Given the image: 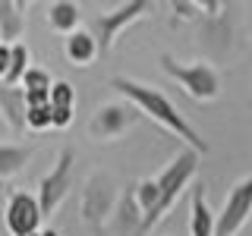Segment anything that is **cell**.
<instances>
[{"instance_id":"1","label":"cell","mask_w":252,"mask_h":236,"mask_svg":"<svg viewBox=\"0 0 252 236\" xmlns=\"http://www.w3.org/2000/svg\"><path fill=\"white\" fill-rule=\"evenodd\" d=\"M110 85H114L129 104H136L145 117H152L155 123H161L164 129L173 132L177 139H183L186 148H192L195 154H208L211 151V145L195 132L192 123L183 120V114L173 107V101L158 88V85H145V82H139V79H126V76H110Z\"/></svg>"},{"instance_id":"2","label":"cell","mask_w":252,"mask_h":236,"mask_svg":"<svg viewBox=\"0 0 252 236\" xmlns=\"http://www.w3.org/2000/svg\"><path fill=\"white\" fill-rule=\"evenodd\" d=\"M158 60H161V69H164V73H167L192 101L208 104V101H218L220 91H224L220 73L211 66L208 60H189V63H186V60H177L173 54H161Z\"/></svg>"},{"instance_id":"3","label":"cell","mask_w":252,"mask_h":236,"mask_svg":"<svg viewBox=\"0 0 252 236\" xmlns=\"http://www.w3.org/2000/svg\"><path fill=\"white\" fill-rule=\"evenodd\" d=\"M120 189H117L114 177L107 173H92L82 186V195H79V217L89 230L101 233L107 224H114L117 205H120Z\"/></svg>"},{"instance_id":"4","label":"cell","mask_w":252,"mask_h":236,"mask_svg":"<svg viewBox=\"0 0 252 236\" xmlns=\"http://www.w3.org/2000/svg\"><path fill=\"white\" fill-rule=\"evenodd\" d=\"M152 10H155V3H148V0H129V3H120L117 10H110V13L94 16L92 35L98 38L101 54H107L110 47L117 44V38H120L123 31L132 26V22H139L142 16H148Z\"/></svg>"},{"instance_id":"5","label":"cell","mask_w":252,"mask_h":236,"mask_svg":"<svg viewBox=\"0 0 252 236\" xmlns=\"http://www.w3.org/2000/svg\"><path fill=\"white\" fill-rule=\"evenodd\" d=\"M142 117L145 114L136 104H129V101H107V104L94 107V114L89 120V136L98 139V142H114L126 129H132Z\"/></svg>"},{"instance_id":"6","label":"cell","mask_w":252,"mask_h":236,"mask_svg":"<svg viewBox=\"0 0 252 236\" xmlns=\"http://www.w3.org/2000/svg\"><path fill=\"white\" fill-rule=\"evenodd\" d=\"M195 170H199V154L192 148H183L167 167L158 177V186H161V205H158V220H161L167 211L177 205V199L183 195V189L195 179Z\"/></svg>"},{"instance_id":"7","label":"cell","mask_w":252,"mask_h":236,"mask_svg":"<svg viewBox=\"0 0 252 236\" xmlns=\"http://www.w3.org/2000/svg\"><path fill=\"white\" fill-rule=\"evenodd\" d=\"M73 170H76V148H63L54 161L51 173H44L41 183H38V205H41V214H54L63 205V199L73 189Z\"/></svg>"},{"instance_id":"8","label":"cell","mask_w":252,"mask_h":236,"mask_svg":"<svg viewBox=\"0 0 252 236\" xmlns=\"http://www.w3.org/2000/svg\"><path fill=\"white\" fill-rule=\"evenodd\" d=\"M252 214V173L243 177L224 199V208L218 214V230L215 236H236L246 227V220Z\"/></svg>"},{"instance_id":"9","label":"cell","mask_w":252,"mask_h":236,"mask_svg":"<svg viewBox=\"0 0 252 236\" xmlns=\"http://www.w3.org/2000/svg\"><path fill=\"white\" fill-rule=\"evenodd\" d=\"M6 230L10 236H32L41 233V205H38V195L22 192V189H13L10 199H6Z\"/></svg>"},{"instance_id":"10","label":"cell","mask_w":252,"mask_h":236,"mask_svg":"<svg viewBox=\"0 0 252 236\" xmlns=\"http://www.w3.org/2000/svg\"><path fill=\"white\" fill-rule=\"evenodd\" d=\"M0 117H3L6 126H10L13 136H19V132L29 129V123H26L29 104H26V88H22V85L0 82Z\"/></svg>"},{"instance_id":"11","label":"cell","mask_w":252,"mask_h":236,"mask_svg":"<svg viewBox=\"0 0 252 236\" xmlns=\"http://www.w3.org/2000/svg\"><path fill=\"white\" fill-rule=\"evenodd\" d=\"M230 16L220 13V16H202V29H199V44H205L215 57L220 54H227V47H230Z\"/></svg>"},{"instance_id":"12","label":"cell","mask_w":252,"mask_h":236,"mask_svg":"<svg viewBox=\"0 0 252 236\" xmlns=\"http://www.w3.org/2000/svg\"><path fill=\"white\" fill-rule=\"evenodd\" d=\"M26 3H16V0H0V38L6 47L19 44L26 35Z\"/></svg>"},{"instance_id":"13","label":"cell","mask_w":252,"mask_h":236,"mask_svg":"<svg viewBox=\"0 0 252 236\" xmlns=\"http://www.w3.org/2000/svg\"><path fill=\"white\" fill-rule=\"evenodd\" d=\"M192 214H189V236H215L218 230V214L205 202V183L192 186Z\"/></svg>"},{"instance_id":"14","label":"cell","mask_w":252,"mask_h":236,"mask_svg":"<svg viewBox=\"0 0 252 236\" xmlns=\"http://www.w3.org/2000/svg\"><path fill=\"white\" fill-rule=\"evenodd\" d=\"M63 54H66V60L73 63V66H92L94 57L101 54V47H98V38H94L89 29H79L76 35H69L66 41H63Z\"/></svg>"},{"instance_id":"15","label":"cell","mask_w":252,"mask_h":236,"mask_svg":"<svg viewBox=\"0 0 252 236\" xmlns=\"http://www.w3.org/2000/svg\"><path fill=\"white\" fill-rule=\"evenodd\" d=\"M35 154V145H19V142H0V179H13L16 173L26 170V164Z\"/></svg>"},{"instance_id":"16","label":"cell","mask_w":252,"mask_h":236,"mask_svg":"<svg viewBox=\"0 0 252 236\" xmlns=\"http://www.w3.org/2000/svg\"><path fill=\"white\" fill-rule=\"evenodd\" d=\"M142 220H145V214H142V208L136 202V189H126V192L120 195V205H117L114 227L123 236H129V233H142Z\"/></svg>"},{"instance_id":"17","label":"cell","mask_w":252,"mask_h":236,"mask_svg":"<svg viewBox=\"0 0 252 236\" xmlns=\"http://www.w3.org/2000/svg\"><path fill=\"white\" fill-rule=\"evenodd\" d=\"M79 22H82V13H79L76 3L69 0H57V3L47 6V26H51L57 35H76L79 31Z\"/></svg>"},{"instance_id":"18","label":"cell","mask_w":252,"mask_h":236,"mask_svg":"<svg viewBox=\"0 0 252 236\" xmlns=\"http://www.w3.org/2000/svg\"><path fill=\"white\" fill-rule=\"evenodd\" d=\"M29 44L26 41H19V44H13V63H10V73H6V79L3 82L6 85H22V79H26V73H29Z\"/></svg>"},{"instance_id":"19","label":"cell","mask_w":252,"mask_h":236,"mask_svg":"<svg viewBox=\"0 0 252 236\" xmlns=\"http://www.w3.org/2000/svg\"><path fill=\"white\" fill-rule=\"evenodd\" d=\"M22 88H26V94H51L54 82H51V76H47L44 69L32 66L26 73V79H22Z\"/></svg>"},{"instance_id":"20","label":"cell","mask_w":252,"mask_h":236,"mask_svg":"<svg viewBox=\"0 0 252 236\" xmlns=\"http://www.w3.org/2000/svg\"><path fill=\"white\" fill-rule=\"evenodd\" d=\"M26 123H29V129H35V132H41V129H54V107H51V104L29 107Z\"/></svg>"},{"instance_id":"21","label":"cell","mask_w":252,"mask_h":236,"mask_svg":"<svg viewBox=\"0 0 252 236\" xmlns=\"http://www.w3.org/2000/svg\"><path fill=\"white\" fill-rule=\"evenodd\" d=\"M51 107H76V88L66 79H57L51 88Z\"/></svg>"},{"instance_id":"22","label":"cell","mask_w":252,"mask_h":236,"mask_svg":"<svg viewBox=\"0 0 252 236\" xmlns=\"http://www.w3.org/2000/svg\"><path fill=\"white\" fill-rule=\"evenodd\" d=\"M173 13L180 16V19H202V3H183V0H173V3H167Z\"/></svg>"},{"instance_id":"23","label":"cell","mask_w":252,"mask_h":236,"mask_svg":"<svg viewBox=\"0 0 252 236\" xmlns=\"http://www.w3.org/2000/svg\"><path fill=\"white\" fill-rule=\"evenodd\" d=\"M73 110L76 107H54V129H66L73 123Z\"/></svg>"},{"instance_id":"24","label":"cell","mask_w":252,"mask_h":236,"mask_svg":"<svg viewBox=\"0 0 252 236\" xmlns=\"http://www.w3.org/2000/svg\"><path fill=\"white\" fill-rule=\"evenodd\" d=\"M10 63H13V47L0 44V82L6 79V73H10Z\"/></svg>"},{"instance_id":"25","label":"cell","mask_w":252,"mask_h":236,"mask_svg":"<svg viewBox=\"0 0 252 236\" xmlns=\"http://www.w3.org/2000/svg\"><path fill=\"white\" fill-rule=\"evenodd\" d=\"M41 236H60L57 230H41Z\"/></svg>"},{"instance_id":"26","label":"cell","mask_w":252,"mask_h":236,"mask_svg":"<svg viewBox=\"0 0 252 236\" xmlns=\"http://www.w3.org/2000/svg\"><path fill=\"white\" fill-rule=\"evenodd\" d=\"M32 236H41V233H32Z\"/></svg>"},{"instance_id":"27","label":"cell","mask_w":252,"mask_h":236,"mask_svg":"<svg viewBox=\"0 0 252 236\" xmlns=\"http://www.w3.org/2000/svg\"><path fill=\"white\" fill-rule=\"evenodd\" d=\"M0 44H3V38H0Z\"/></svg>"}]
</instances>
